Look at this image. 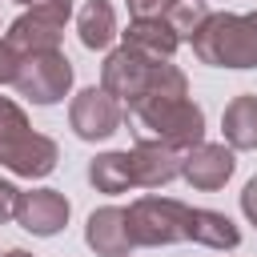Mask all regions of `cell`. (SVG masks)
Here are the masks:
<instances>
[{
	"label": "cell",
	"instance_id": "obj_13",
	"mask_svg": "<svg viewBox=\"0 0 257 257\" xmlns=\"http://www.w3.org/2000/svg\"><path fill=\"white\" fill-rule=\"evenodd\" d=\"M221 133H225V145L233 153H249L257 149V92H241L225 104L221 112Z\"/></svg>",
	"mask_w": 257,
	"mask_h": 257
},
{
	"label": "cell",
	"instance_id": "obj_11",
	"mask_svg": "<svg viewBox=\"0 0 257 257\" xmlns=\"http://www.w3.org/2000/svg\"><path fill=\"white\" fill-rule=\"evenodd\" d=\"M4 40L12 44V52H16V56L56 52V48H60V40H64V20H56L52 12H40V8H24V12L8 24Z\"/></svg>",
	"mask_w": 257,
	"mask_h": 257
},
{
	"label": "cell",
	"instance_id": "obj_19",
	"mask_svg": "<svg viewBox=\"0 0 257 257\" xmlns=\"http://www.w3.org/2000/svg\"><path fill=\"white\" fill-rule=\"evenodd\" d=\"M128 4V20H165L173 0H124Z\"/></svg>",
	"mask_w": 257,
	"mask_h": 257
},
{
	"label": "cell",
	"instance_id": "obj_22",
	"mask_svg": "<svg viewBox=\"0 0 257 257\" xmlns=\"http://www.w3.org/2000/svg\"><path fill=\"white\" fill-rule=\"evenodd\" d=\"M16 4H24V8H40V12H52V16L64 20V24H68V16H72V0H16Z\"/></svg>",
	"mask_w": 257,
	"mask_h": 257
},
{
	"label": "cell",
	"instance_id": "obj_4",
	"mask_svg": "<svg viewBox=\"0 0 257 257\" xmlns=\"http://www.w3.org/2000/svg\"><path fill=\"white\" fill-rule=\"evenodd\" d=\"M189 209L177 197H137L128 205V229L133 241L145 249H161V245H177L189 241Z\"/></svg>",
	"mask_w": 257,
	"mask_h": 257
},
{
	"label": "cell",
	"instance_id": "obj_9",
	"mask_svg": "<svg viewBox=\"0 0 257 257\" xmlns=\"http://www.w3.org/2000/svg\"><path fill=\"white\" fill-rule=\"evenodd\" d=\"M233 169H237L233 149H229V145H217V141H201L197 149H189V153L181 157V177H185L193 189H201V193L225 189V181L233 177Z\"/></svg>",
	"mask_w": 257,
	"mask_h": 257
},
{
	"label": "cell",
	"instance_id": "obj_7",
	"mask_svg": "<svg viewBox=\"0 0 257 257\" xmlns=\"http://www.w3.org/2000/svg\"><path fill=\"white\" fill-rule=\"evenodd\" d=\"M124 104L116 96H108L104 88H80L68 104V124L80 141H108L120 124H124Z\"/></svg>",
	"mask_w": 257,
	"mask_h": 257
},
{
	"label": "cell",
	"instance_id": "obj_2",
	"mask_svg": "<svg viewBox=\"0 0 257 257\" xmlns=\"http://www.w3.org/2000/svg\"><path fill=\"white\" fill-rule=\"evenodd\" d=\"M56 161H60L56 141L36 133L12 96H0V165L16 177L40 181L56 169Z\"/></svg>",
	"mask_w": 257,
	"mask_h": 257
},
{
	"label": "cell",
	"instance_id": "obj_10",
	"mask_svg": "<svg viewBox=\"0 0 257 257\" xmlns=\"http://www.w3.org/2000/svg\"><path fill=\"white\" fill-rule=\"evenodd\" d=\"M84 245L96 257H128L137 249L133 229H128V209H120V205L92 209L88 213V225H84Z\"/></svg>",
	"mask_w": 257,
	"mask_h": 257
},
{
	"label": "cell",
	"instance_id": "obj_17",
	"mask_svg": "<svg viewBox=\"0 0 257 257\" xmlns=\"http://www.w3.org/2000/svg\"><path fill=\"white\" fill-rule=\"evenodd\" d=\"M88 185L96 193H128L133 189V169H128V153H100L88 161Z\"/></svg>",
	"mask_w": 257,
	"mask_h": 257
},
{
	"label": "cell",
	"instance_id": "obj_12",
	"mask_svg": "<svg viewBox=\"0 0 257 257\" xmlns=\"http://www.w3.org/2000/svg\"><path fill=\"white\" fill-rule=\"evenodd\" d=\"M181 157L177 149L161 141H137L128 149V169H133V189H165L169 181L181 177Z\"/></svg>",
	"mask_w": 257,
	"mask_h": 257
},
{
	"label": "cell",
	"instance_id": "obj_15",
	"mask_svg": "<svg viewBox=\"0 0 257 257\" xmlns=\"http://www.w3.org/2000/svg\"><path fill=\"white\" fill-rule=\"evenodd\" d=\"M189 241H197L205 249L229 253V249L241 245V229L225 213H217V209H189Z\"/></svg>",
	"mask_w": 257,
	"mask_h": 257
},
{
	"label": "cell",
	"instance_id": "obj_18",
	"mask_svg": "<svg viewBox=\"0 0 257 257\" xmlns=\"http://www.w3.org/2000/svg\"><path fill=\"white\" fill-rule=\"evenodd\" d=\"M209 16H213V12H209V4H205V0H173V4H169V12H165V20H169V24H173V32L181 36V44H185V40H193Z\"/></svg>",
	"mask_w": 257,
	"mask_h": 257
},
{
	"label": "cell",
	"instance_id": "obj_26",
	"mask_svg": "<svg viewBox=\"0 0 257 257\" xmlns=\"http://www.w3.org/2000/svg\"><path fill=\"white\" fill-rule=\"evenodd\" d=\"M0 257H4V253H0Z\"/></svg>",
	"mask_w": 257,
	"mask_h": 257
},
{
	"label": "cell",
	"instance_id": "obj_3",
	"mask_svg": "<svg viewBox=\"0 0 257 257\" xmlns=\"http://www.w3.org/2000/svg\"><path fill=\"white\" fill-rule=\"evenodd\" d=\"M193 56L213 68H257V36L249 12H213L189 40Z\"/></svg>",
	"mask_w": 257,
	"mask_h": 257
},
{
	"label": "cell",
	"instance_id": "obj_24",
	"mask_svg": "<svg viewBox=\"0 0 257 257\" xmlns=\"http://www.w3.org/2000/svg\"><path fill=\"white\" fill-rule=\"evenodd\" d=\"M4 257H32V253H28V249H8Z\"/></svg>",
	"mask_w": 257,
	"mask_h": 257
},
{
	"label": "cell",
	"instance_id": "obj_23",
	"mask_svg": "<svg viewBox=\"0 0 257 257\" xmlns=\"http://www.w3.org/2000/svg\"><path fill=\"white\" fill-rule=\"evenodd\" d=\"M241 213H245V221H249V225H257V177L241 189Z\"/></svg>",
	"mask_w": 257,
	"mask_h": 257
},
{
	"label": "cell",
	"instance_id": "obj_5",
	"mask_svg": "<svg viewBox=\"0 0 257 257\" xmlns=\"http://www.w3.org/2000/svg\"><path fill=\"white\" fill-rule=\"evenodd\" d=\"M161 64H165V60H153V56L120 44V48H112V52L104 56V64H100V88H104L108 96H116V100L124 104V112H128L133 104H141V100L153 92Z\"/></svg>",
	"mask_w": 257,
	"mask_h": 257
},
{
	"label": "cell",
	"instance_id": "obj_1",
	"mask_svg": "<svg viewBox=\"0 0 257 257\" xmlns=\"http://www.w3.org/2000/svg\"><path fill=\"white\" fill-rule=\"evenodd\" d=\"M137 141H161L177 153H189L205 141V112L189 96H149L128 108Z\"/></svg>",
	"mask_w": 257,
	"mask_h": 257
},
{
	"label": "cell",
	"instance_id": "obj_8",
	"mask_svg": "<svg viewBox=\"0 0 257 257\" xmlns=\"http://www.w3.org/2000/svg\"><path fill=\"white\" fill-rule=\"evenodd\" d=\"M68 213L72 205L60 189H28L16 201V225L32 237H56L68 225Z\"/></svg>",
	"mask_w": 257,
	"mask_h": 257
},
{
	"label": "cell",
	"instance_id": "obj_14",
	"mask_svg": "<svg viewBox=\"0 0 257 257\" xmlns=\"http://www.w3.org/2000/svg\"><path fill=\"white\" fill-rule=\"evenodd\" d=\"M120 44H128L153 60H173V52L181 48V36L173 32L169 20H128V28L120 32Z\"/></svg>",
	"mask_w": 257,
	"mask_h": 257
},
{
	"label": "cell",
	"instance_id": "obj_16",
	"mask_svg": "<svg viewBox=\"0 0 257 257\" xmlns=\"http://www.w3.org/2000/svg\"><path fill=\"white\" fill-rule=\"evenodd\" d=\"M76 36L88 52H104L116 40V12L108 0H88L76 12Z\"/></svg>",
	"mask_w": 257,
	"mask_h": 257
},
{
	"label": "cell",
	"instance_id": "obj_25",
	"mask_svg": "<svg viewBox=\"0 0 257 257\" xmlns=\"http://www.w3.org/2000/svg\"><path fill=\"white\" fill-rule=\"evenodd\" d=\"M249 20H253V36H257V12H249Z\"/></svg>",
	"mask_w": 257,
	"mask_h": 257
},
{
	"label": "cell",
	"instance_id": "obj_20",
	"mask_svg": "<svg viewBox=\"0 0 257 257\" xmlns=\"http://www.w3.org/2000/svg\"><path fill=\"white\" fill-rule=\"evenodd\" d=\"M16 201H20V189L0 177V225L4 221H16Z\"/></svg>",
	"mask_w": 257,
	"mask_h": 257
},
{
	"label": "cell",
	"instance_id": "obj_21",
	"mask_svg": "<svg viewBox=\"0 0 257 257\" xmlns=\"http://www.w3.org/2000/svg\"><path fill=\"white\" fill-rule=\"evenodd\" d=\"M16 68H20V56L12 52V44H8V40H0V88L16 80Z\"/></svg>",
	"mask_w": 257,
	"mask_h": 257
},
{
	"label": "cell",
	"instance_id": "obj_6",
	"mask_svg": "<svg viewBox=\"0 0 257 257\" xmlns=\"http://www.w3.org/2000/svg\"><path fill=\"white\" fill-rule=\"evenodd\" d=\"M12 88L32 100V104H60L72 88V60L56 48V52H32V56H20V68H16V80Z\"/></svg>",
	"mask_w": 257,
	"mask_h": 257
}]
</instances>
